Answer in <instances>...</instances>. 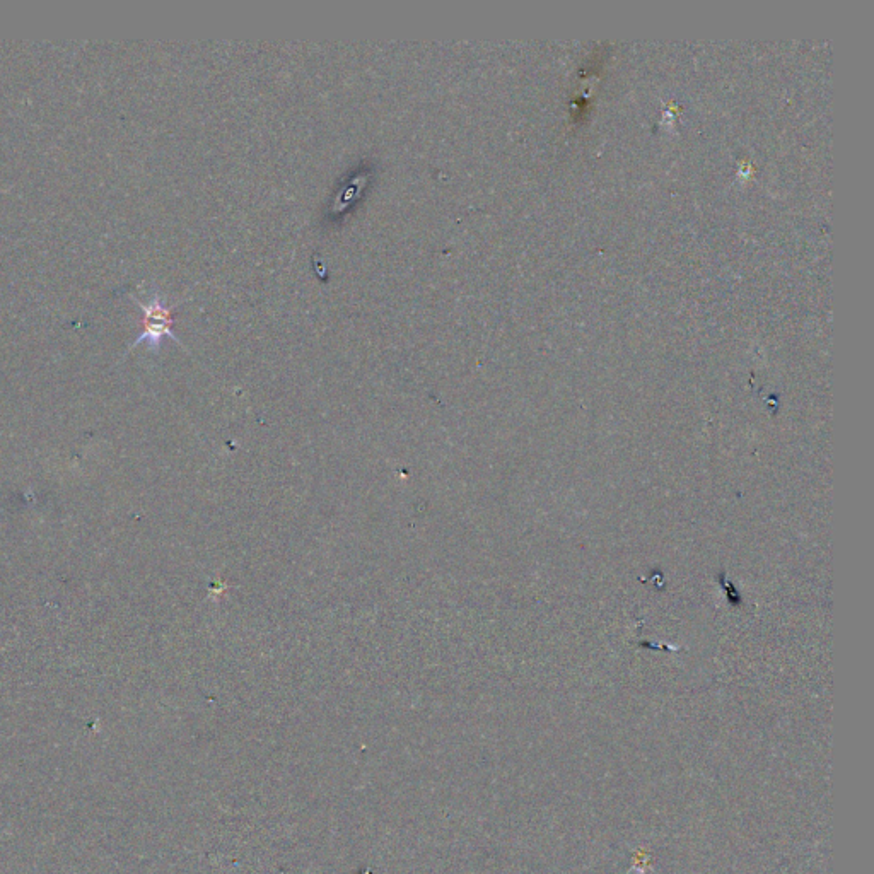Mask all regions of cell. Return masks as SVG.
<instances>
[{
	"instance_id": "1",
	"label": "cell",
	"mask_w": 874,
	"mask_h": 874,
	"mask_svg": "<svg viewBox=\"0 0 874 874\" xmlns=\"http://www.w3.org/2000/svg\"><path fill=\"white\" fill-rule=\"evenodd\" d=\"M132 299L142 309V333L135 338L134 344L130 345L129 352L142 344H146L152 352H159L164 338H171L180 347L188 350L173 332V325H175L173 311L180 306L181 301L169 304L158 289H152L146 299L137 296H132Z\"/></svg>"
}]
</instances>
